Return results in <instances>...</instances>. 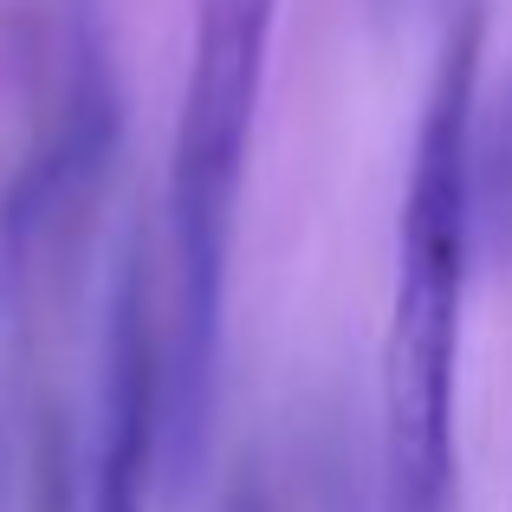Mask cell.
<instances>
[{
    "mask_svg": "<svg viewBox=\"0 0 512 512\" xmlns=\"http://www.w3.org/2000/svg\"><path fill=\"white\" fill-rule=\"evenodd\" d=\"M480 20L461 13L415 130V163L396 221V292L383 344V461L376 512H454V389H461V312L474 273V104Z\"/></svg>",
    "mask_w": 512,
    "mask_h": 512,
    "instance_id": "cell-1",
    "label": "cell"
},
{
    "mask_svg": "<svg viewBox=\"0 0 512 512\" xmlns=\"http://www.w3.org/2000/svg\"><path fill=\"white\" fill-rule=\"evenodd\" d=\"M279 0H201L169 150V305H163V474H201L221 396V325L240 188L260 124Z\"/></svg>",
    "mask_w": 512,
    "mask_h": 512,
    "instance_id": "cell-2",
    "label": "cell"
},
{
    "mask_svg": "<svg viewBox=\"0 0 512 512\" xmlns=\"http://www.w3.org/2000/svg\"><path fill=\"white\" fill-rule=\"evenodd\" d=\"M156 467H163V325L150 312V273L130 253L111 292V331H104L85 512H150Z\"/></svg>",
    "mask_w": 512,
    "mask_h": 512,
    "instance_id": "cell-3",
    "label": "cell"
},
{
    "mask_svg": "<svg viewBox=\"0 0 512 512\" xmlns=\"http://www.w3.org/2000/svg\"><path fill=\"white\" fill-rule=\"evenodd\" d=\"M474 260L512 273V78L487 117H474Z\"/></svg>",
    "mask_w": 512,
    "mask_h": 512,
    "instance_id": "cell-4",
    "label": "cell"
},
{
    "mask_svg": "<svg viewBox=\"0 0 512 512\" xmlns=\"http://www.w3.org/2000/svg\"><path fill=\"white\" fill-rule=\"evenodd\" d=\"M7 487H13V441H7V383H0V512H7Z\"/></svg>",
    "mask_w": 512,
    "mask_h": 512,
    "instance_id": "cell-5",
    "label": "cell"
},
{
    "mask_svg": "<svg viewBox=\"0 0 512 512\" xmlns=\"http://www.w3.org/2000/svg\"><path fill=\"white\" fill-rule=\"evenodd\" d=\"M428 7H467V0H376V13H389V20H409V13H428Z\"/></svg>",
    "mask_w": 512,
    "mask_h": 512,
    "instance_id": "cell-6",
    "label": "cell"
},
{
    "mask_svg": "<svg viewBox=\"0 0 512 512\" xmlns=\"http://www.w3.org/2000/svg\"><path fill=\"white\" fill-rule=\"evenodd\" d=\"M227 512H266V500H260V493H234V506H227Z\"/></svg>",
    "mask_w": 512,
    "mask_h": 512,
    "instance_id": "cell-7",
    "label": "cell"
}]
</instances>
